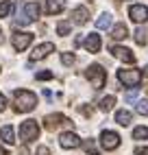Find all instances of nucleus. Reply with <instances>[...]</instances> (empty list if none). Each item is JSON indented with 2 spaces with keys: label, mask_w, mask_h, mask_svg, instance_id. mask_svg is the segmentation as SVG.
Here are the masks:
<instances>
[{
  "label": "nucleus",
  "mask_w": 148,
  "mask_h": 155,
  "mask_svg": "<svg viewBox=\"0 0 148 155\" xmlns=\"http://www.w3.org/2000/svg\"><path fill=\"white\" fill-rule=\"evenodd\" d=\"M13 98H15V111H20V114L33 111L37 107V96L28 90H15Z\"/></svg>",
  "instance_id": "f257e3e1"
},
{
  "label": "nucleus",
  "mask_w": 148,
  "mask_h": 155,
  "mask_svg": "<svg viewBox=\"0 0 148 155\" xmlns=\"http://www.w3.org/2000/svg\"><path fill=\"white\" fill-rule=\"evenodd\" d=\"M85 74H87V79L92 81V87H94V90H100V87L105 85V81H107V72H105L98 64L89 66Z\"/></svg>",
  "instance_id": "f03ea898"
},
{
  "label": "nucleus",
  "mask_w": 148,
  "mask_h": 155,
  "mask_svg": "<svg viewBox=\"0 0 148 155\" xmlns=\"http://www.w3.org/2000/svg\"><path fill=\"white\" fill-rule=\"evenodd\" d=\"M37 18H39V5L37 2H26L24 9H22V13H20V18H18V24L20 26L31 24V22H35Z\"/></svg>",
  "instance_id": "7ed1b4c3"
},
{
  "label": "nucleus",
  "mask_w": 148,
  "mask_h": 155,
  "mask_svg": "<svg viewBox=\"0 0 148 155\" xmlns=\"http://www.w3.org/2000/svg\"><path fill=\"white\" fill-rule=\"evenodd\" d=\"M37 136H39L37 120H24L22 125H20V140L33 142V140H37Z\"/></svg>",
  "instance_id": "20e7f679"
},
{
  "label": "nucleus",
  "mask_w": 148,
  "mask_h": 155,
  "mask_svg": "<svg viewBox=\"0 0 148 155\" xmlns=\"http://www.w3.org/2000/svg\"><path fill=\"white\" fill-rule=\"evenodd\" d=\"M118 79H120V83L129 85V87H135V85H140V81H142V72L140 70H118Z\"/></svg>",
  "instance_id": "39448f33"
},
{
  "label": "nucleus",
  "mask_w": 148,
  "mask_h": 155,
  "mask_svg": "<svg viewBox=\"0 0 148 155\" xmlns=\"http://www.w3.org/2000/svg\"><path fill=\"white\" fill-rule=\"evenodd\" d=\"M33 33H24V31H22V33H20V31H18V33H13V48L18 50V53H22V50H26L28 48V44L31 42H33Z\"/></svg>",
  "instance_id": "423d86ee"
},
{
  "label": "nucleus",
  "mask_w": 148,
  "mask_h": 155,
  "mask_svg": "<svg viewBox=\"0 0 148 155\" xmlns=\"http://www.w3.org/2000/svg\"><path fill=\"white\" fill-rule=\"evenodd\" d=\"M100 144L107 151H113V149H118L120 147V136L115 131H102L100 133Z\"/></svg>",
  "instance_id": "0eeeda50"
},
{
  "label": "nucleus",
  "mask_w": 148,
  "mask_h": 155,
  "mask_svg": "<svg viewBox=\"0 0 148 155\" xmlns=\"http://www.w3.org/2000/svg\"><path fill=\"white\" fill-rule=\"evenodd\" d=\"M129 15H131L133 22L144 24V22H148V7H144V5H133V7L129 9Z\"/></svg>",
  "instance_id": "6e6552de"
},
{
  "label": "nucleus",
  "mask_w": 148,
  "mask_h": 155,
  "mask_svg": "<svg viewBox=\"0 0 148 155\" xmlns=\"http://www.w3.org/2000/svg\"><path fill=\"white\" fill-rule=\"evenodd\" d=\"M59 144L63 149H76V147H81V138L76 133H72V131H66V133H61Z\"/></svg>",
  "instance_id": "1a4fd4ad"
},
{
  "label": "nucleus",
  "mask_w": 148,
  "mask_h": 155,
  "mask_svg": "<svg viewBox=\"0 0 148 155\" xmlns=\"http://www.w3.org/2000/svg\"><path fill=\"white\" fill-rule=\"evenodd\" d=\"M52 50H55V44L52 42H46V44H39L33 53H31V59L33 61H39V59H44V57H48Z\"/></svg>",
  "instance_id": "9d476101"
},
{
  "label": "nucleus",
  "mask_w": 148,
  "mask_h": 155,
  "mask_svg": "<svg viewBox=\"0 0 148 155\" xmlns=\"http://www.w3.org/2000/svg\"><path fill=\"white\" fill-rule=\"evenodd\" d=\"M111 53H113V57H118V59L126 61V64H133V61H135V55H133V50L124 48V46H113V48H111Z\"/></svg>",
  "instance_id": "9b49d317"
},
{
  "label": "nucleus",
  "mask_w": 148,
  "mask_h": 155,
  "mask_svg": "<svg viewBox=\"0 0 148 155\" xmlns=\"http://www.w3.org/2000/svg\"><path fill=\"white\" fill-rule=\"evenodd\" d=\"M59 125H70V120L66 116H61V114H50V116H46V127L48 129H57Z\"/></svg>",
  "instance_id": "f8f14e48"
},
{
  "label": "nucleus",
  "mask_w": 148,
  "mask_h": 155,
  "mask_svg": "<svg viewBox=\"0 0 148 155\" xmlns=\"http://www.w3.org/2000/svg\"><path fill=\"white\" fill-rule=\"evenodd\" d=\"M85 48H87V53H98L100 50V37L96 33H89L87 39H85Z\"/></svg>",
  "instance_id": "ddd939ff"
},
{
  "label": "nucleus",
  "mask_w": 148,
  "mask_h": 155,
  "mask_svg": "<svg viewBox=\"0 0 148 155\" xmlns=\"http://www.w3.org/2000/svg\"><path fill=\"white\" fill-rule=\"evenodd\" d=\"M66 2L63 0H46V13L48 15H55V13H61Z\"/></svg>",
  "instance_id": "4468645a"
},
{
  "label": "nucleus",
  "mask_w": 148,
  "mask_h": 155,
  "mask_svg": "<svg viewBox=\"0 0 148 155\" xmlns=\"http://www.w3.org/2000/svg\"><path fill=\"white\" fill-rule=\"evenodd\" d=\"M0 140L7 142V144H13V142H15V133H13V127H11V125L0 127Z\"/></svg>",
  "instance_id": "2eb2a0df"
},
{
  "label": "nucleus",
  "mask_w": 148,
  "mask_h": 155,
  "mask_svg": "<svg viewBox=\"0 0 148 155\" xmlns=\"http://www.w3.org/2000/svg\"><path fill=\"white\" fill-rule=\"evenodd\" d=\"M72 18H74V22H76V24H85L87 18H89V11H87L85 7H76L72 11Z\"/></svg>",
  "instance_id": "dca6fc26"
},
{
  "label": "nucleus",
  "mask_w": 148,
  "mask_h": 155,
  "mask_svg": "<svg viewBox=\"0 0 148 155\" xmlns=\"http://www.w3.org/2000/svg\"><path fill=\"white\" fill-rule=\"evenodd\" d=\"M115 122H118L120 127H129L131 125V111H126V109L115 111Z\"/></svg>",
  "instance_id": "f3484780"
},
{
  "label": "nucleus",
  "mask_w": 148,
  "mask_h": 155,
  "mask_svg": "<svg viewBox=\"0 0 148 155\" xmlns=\"http://www.w3.org/2000/svg\"><path fill=\"white\" fill-rule=\"evenodd\" d=\"M126 35H129V28H126L124 22H120V24H115V26H113V33H111L113 39H124Z\"/></svg>",
  "instance_id": "a211bd4d"
},
{
  "label": "nucleus",
  "mask_w": 148,
  "mask_h": 155,
  "mask_svg": "<svg viewBox=\"0 0 148 155\" xmlns=\"http://www.w3.org/2000/svg\"><path fill=\"white\" fill-rule=\"evenodd\" d=\"M113 105H115V96H111V94L105 96V98L100 101V109H102V111H111Z\"/></svg>",
  "instance_id": "6ab92c4d"
},
{
  "label": "nucleus",
  "mask_w": 148,
  "mask_h": 155,
  "mask_svg": "<svg viewBox=\"0 0 148 155\" xmlns=\"http://www.w3.org/2000/svg\"><path fill=\"white\" fill-rule=\"evenodd\" d=\"M96 26H98V28H109V26H111V15H109V13H102V15L96 20Z\"/></svg>",
  "instance_id": "aec40b11"
},
{
  "label": "nucleus",
  "mask_w": 148,
  "mask_h": 155,
  "mask_svg": "<svg viewBox=\"0 0 148 155\" xmlns=\"http://www.w3.org/2000/svg\"><path fill=\"white\" fill-rule=\"evenodd\" d=\"M11 11H13V2L11 0H5V2L0 5V18H7Z\"/></svg>",
  "instance_id": "412c9836"
},
{
  "label": "nucleus",
  "mask_w": 148,
  "mask_h": 155,
  "mask_svg": "<svg viewBox=\"0 0 148 155\" xmlns=\"http://www.w3.org/2000/svg\"><path fill=\"white\" fill-rule=\"evenodd\" d=\"M133 138L135 140H146L148 138V127H135L133 129Z\"/></svg>",
  "instance_id": "4be33fe9"
},
{
  "label": "nucleus",
  "mask_w": 148,
  "mask_h": 155,
  "mask_svg": "<svg viewBox=\"0 0 148 155\" xmlns=\"http://www.w3.org/2000/svg\"><path fill=\"white\" fill-rule=\"evenodd\" d=\"M135 111L142 114V116H148V101H137L135 103Z\"/></svg>",
  "instance_id": "5701e85b"
},
{
  "label": "nucleus",
  "mask_w": 148,
  "mask_h": 155,
  "mask_svg": "<svg viewBox=\"0 0 148 155\" xmlns=\"http://www.w3.org/2000/svg\"><path fill=\"white\" fill-rule=\"evenodd\" d=\"M135 42L140 44V46H144V44H146V31H144L142 26L135 31Z\"/></svg>",
  "instance_id": "b1692460"
},
{
  "label": "nucleus",
  "mask_w": 148,
  "mask_h": 155,
  "mask_svg": "<svg viewBox=\"0 0 148 155\" xmlns=\"http://www.w3.org/2000/svg\"><path fill=\"white\" fill-rule=\"evenodd\" d=\"M70 26H72L70 22H59V24H57V33H59V35H68V33H70Z\"/></svg>",
  "instance_id": "393cba45"
},
{
  "label": "nucleus",
  "mask_w": 148,
  "mask_h": 155,
  "mask_svg": "<svg viewBox=\"0 0 148 155\" xmlns=\"http://www.w3.org/2000/svg\"><path fill=\"white\" fill-rule=\"evenodd\" d=\"M61 61H63V66H72L74 64V55L72 53H63L61 55Z\"/></svg>",
  "instance_id": "a878e982"
},
{
  "label": "nucleus",
  "mask_w": 148,
  "mask_h": 155,
  "mask_svg": "<svg viewBox=\"0 0 148 155\" xmlns=\"http://www.w3.org/2000/svg\"><path fill=\"white\" fill-rule=\"evenodd\" d=\"M37 79H39V81H48V79H52V72H50V70H44V72H37Z\"/></svg>",
  "instance_id": "bb28decb"
},
{
  "label": "nucleus",
  "mask_w": 148,
  "mask_h": 155,
  "mask_svg": "<svg viewBox=\"0 0 148 155\" xmlns=\"http://www.w3.org/2000/svg\"><path fill=\"white\" fill-rule=\"evenodd\" d=\"M135 98H137V90H131L129 94H126V101H131V103H133Z\"/></svg>",
  "instance_id": "cd10ccee"
},
{
  "label": "nucleus",
  "mask_w": 148,
  "mask_h": 155,
  "mask_svg": "<svg viewBox=\"0 0 148 155\" xmlns=\"http://www.w3.org/2000/svg\"><path fill=\"white\" fill-rule=\"evenodd\" d=\"M5 109H7V98L0 94V111H5Z\"/></svg>",
  "instance_id": "c85d7f7f"
},
{
  "label": "nucleus",
  "mask_w": 148,
  "mask_h": 155,
  "mask_svg": "<svg viewBox=\"0 0 148 155\" xmlns=\"http://www.w3.org/2000/svg\"><path fill=\"white\" fill-rule=\"evenodd\" d=\"M37 155H50V151H48L46 147H39V149H37Z\"/></svg>",
  "instance_id": "c756f323"
},
{
  "label": "nucleus",
  "mask_w": 148,
  "mask_h": 155,
  "mask_svg": "<svg viewBox=\"0 0 148 155\" xmlns=\"http://www.w3.org/2000/svg\"><path fill=\"white\" fill-rule=\"evenodd\" d=\"M135 153H137V155H148V147H144V149H135Z\"/></svg>",
  "instance_id": "7c9ffc66"
},
{
  "label": "nucleus",
  "mask_w": 148,
  "mask_h": 155,
  "mask_svg": "<svg viewBox=\"0 0 148 155\" xmlns=\"http://www.w3.org/2000/svg\"><path fill=\"white\" fill-rule=\"evenodd\" d=\"M5 42V35H2V28H0V44Z\"/></svg>",
  "instance_id": "2f4dec72"
},
{
  "label": "nucleus",
  "mask_w": 148,
  "mask_h": 155,
  "mask_svg": "<svg viewBox=\"0 0 148 155\" xmlns=\"http://www.w3.org/2000/svg\"><path fill=\"white\" fill-rule=\"evenodd\" d=\"M0 155H7V149H2V147H0Z\"/></svg>",
  "instance_id": "473e14b6"
},
{
  "label": "nucleus",
  "mask_w": 148,
  "mask_h": 155,
  "mask_svg": "<svg viewBox=\"0 0 148 155\" xmlns=\"http://www.w3.org/2000/svg\"><path fill=\"white\" fill-rule=\"evenodd\" d=\"M146 79H148V68H146Z\"/></svg>",
  "instance_id": "72a5a7b5"
},
{
  "label": "nucleus",
  "mask_w": 148,
  "mask_h": 155,
  "mask_svg": "<svg viewBox=\"0 0 148 155\" xmlns=\"http://www.w3.org/2000/svg\"><path fill=\"white\" fill-rule=\"evenodd\" d=\"M92 155H98V153H92Z\"/></svg>",
  "instance_id": "f704fd0d"
},
{
  "label": "nucleus",
  "mask_w": 148,
  "mask_h": 155,
  "mask_svg": "<svg viewBox=\"0 0 148 155\" xmlns=\"http://www.w3.org/2000/svg\"><path fill=\"white\" fill-rule=\"evenodd\" d=\"M146 92H148V87H146Z\"/></svg>",
  "instance_id": "c9c22d12"
}]
</instances>
